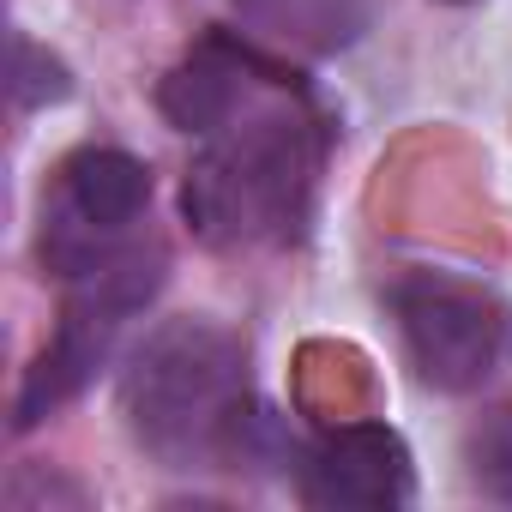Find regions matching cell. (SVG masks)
I'll use <instances>...</instances> for the list:
<instances>
[{"instance_id":"1","label":"cell","mask_w":512,"mask_h":512,"mask_svg":"<svg viewBox=\"0 0 512 512\" xmlns=\"http://www.w3.org/2000/svg\"><path fill=\"white\" fill-rule=\"evenodd\" d=\"M121 404L139 446L175 470L229 458L247 422L241 344L211 320H169L139 344Z\"/></svg>"},{"instance_id":"3","label":"cell","mask_w":512,"mask_h":512,"mask_svg":"<svg viewBox=\"0 0 512 512\" xmlns=\"http://www.w3.org/2000/svg\"><path fill=\"white\" fill-rule=\"evenodd\" d=\"M392 314L416 374L440 392H476L512 356V308L458 278H404L392 290Z\"/></svg>"},{"instance_id":"10","label":"cell","mask_w":512,"mask_h":512,"mask_svg":"<svg viewBox=\"0 0 512 512\" xmlns=\"http://www.w3.org/2000/svg\"><path fill=\"white\" fill-rule=\"evenodd\" d=\"M73 91V79H67V67L49 55V49H37V43H13V103L19 109H43V103H61Z\"/></svg>"},{"instance_id":"7","label":"cell","mask_w":512,"mask_h":512,"mask_svg":"<svg viewBox=\"0 0 512 512\" xmlns=\"http://www.w3.org/2000/svg\"><path fill=\"white\" fill-rule=\"evenodd\" d=\"M247 55H235L229 43H205V49H193L169 79H163V91H157V103H163V115L181 127V133H217V127H229L235 121V109H241V91H247Z\"/></svg>"},{"instance_id":"6","label":"cell","mask_w":512,"mask_h":512,"mask_svg":"<svg viewBox=\"0 0 512 512\" xmlns=\"http://www.w3.org/2000/svg\"><path fill=\"white\" fill-rule=\"evenodd\" d=\"M115 326H121V314H103V308H91V302H73V308H67V320H61L55 344L37 356V368H31V380H25V392H19V428L43 422L55 404H67V398L97 374V362L109 356Z\"/></svg>"},{"instance_id":"8","label":"cell","mask_w":512,"mask_h":512,"mask_svg":"<svg viewBox=\"0 0 512 512\" xmlns=\"http://www.w3.org/2000/svg\"><path fill=\"white\" fill-rule=\"evenodd\" d=\"M235 13L272 43H290L302 55H332L356 43V31L368 25V0H235Z\"/></svg>"},{"instance_id":"4","label":"cell","mask_w":512,"mask_h":512,"mask_svg":"<svg viewBox=\"0 0 512 512\" xmlns=\"http://www.w3.org/2000/svg\"><path fill=\"white\" fill-rule=\"evenodd\" d=\"M151 199V175L139 157L115 151V145H85L61 163V187L49 205V229H43V260L61 278H85L91 266H103L121 247V235L139 223Z\"/></svg>"},{"instance_id":"5","label":"cell","mask_w":512,"mask_h":512,"mask_svg":"<svg viewBox=\"0 0 512 512\" xmlns=\"http://www.w3.org/2000/svg\"><path fill=\"white\" fill-rule=\"evenodd\" d=\"M410 494V452L392 428H338L302 464V500L320 512H386Z\"/></svg>"},{"instance_id":"2","label":"cell","mask_w":512,"mask_h":512,"mask_svg":"<svg viewBox=\"0 0 512 512\" xmlns=\"http://www.w3.org/2000/svg\"><path fill=\"white\" fill-rule=\"evenodd\" d=\"M314 187V139L296 115H247L187 175V223L211 247L278 241L302 223Z\"/></svg>"},{"instance_id":"9","label":"cell","mask_w":512,"mask_h":512,"mask_svg":"<svg viewBox=\"0 0 512 512\" xmlns=\"http://www.w3.org/2000/svg\"><path fill=\"white\" fill-rule=\"evenodd\" d=\"M464 458H470V482H476L488 500L512 506V404H494V410L470 428Z\"/></svg>"}]
</instances>
